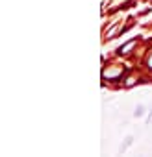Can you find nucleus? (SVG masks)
<instances>
[{
	"label": "nucleus",
	"instance_id": "nucleus-1",
	"mask_svg": "<svg viewBox=\"0 0 152 157\" xmlns=\"http://www.w3.org/2000/svg\"><path fill=\"white\" fill-rule=\"evenodd\" d=\"M135 44H137V37H135V39H130L128 43H124L122 46H119V48H117V54H119V56H126V54H130V50H132Z\"/></svg>",
	"mask_w": 152,
	"mask_h": 157
},
{
	"label": "nucleus",
	"instance_id": "nucleus-2",
	"mask_svg": "<svg viewBox=\"0 0 152 157\" xmlns=\"http://www.w3.org/2000/svg\"><path fill=\"white\" fill-rule=\"evenodd\" d=\"M132 144H134V137H132V135L124 137V140H122V142H121V146H119V153H124Z\"/></svg>",
	"mask_w": 152,
	"mask_h": 157
},
{
	"label": "nucleus",
	"instance_id": "nucleus-3",
	"mask_svg": "<svg viewBox=\"0 0 152 157\" xmlns=\"http://www.w3.org/2000/svg\"><path fill=\"white\" fill-rule=\"evenodd\" d=\"M145 111H146V109H145V105H143V104H137V105H135V109H134V117H135V118H141V117L145 115Z\"/></svg>",
	"mask_w": 152,
	"mask_h": 157
},
{
	"label": "nucleus",
	"instance_id": "nucleus-4",
	"mask_svg": "<svg viewBox=\"0 0 152 157\" xmlns=\"http://www.w3.org/2000/svg\"><path fill=\"white\" fill-rule=\"evenodd\" d=\"M119 28H121V24H115V26H113V28L106 33V39H115V33L119 32Z\"/></svg>",
	"mask_w": 152,
	"mask_h": 157
},
{
	"label": "nucleus",
	"instance_id": "nucleus-5",
	"mask_svg": "<svg viewBox=\"0 0 152 157\" xmlns=\"http://www.w3.org/2000/svg\"><path fill=\"white\" fill-rule=\"evenodd\" d=\"M146 67H148V68H150V70H152V54H150V57H148V59H146Z\"/></svg>",
	"mask_w": 152,
	"mask_h": 157
},
{
	"label": "nucleus",
	"instance_id": "nucleus-6",
	"mask_svg": "<svg viewBox=\"0 0 152 157\" xmlns=\"http://www.w3.org/2000/svg\"><path fill=\"white\" fill-rule=\"evenodd\" d=\"M150 122H152V111L148 113V118H146V124H150Z\"/></svg>",
	"mask_w": 152,
	"mask_h": 157
}]
</instances>
